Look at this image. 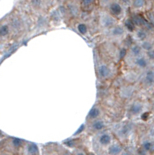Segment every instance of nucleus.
Segmentation results:
<instances>
[{
  "label": "nucleus",
  "mask_w": 154,
  "mask_h": 155,
  "mask_svg": "<svg viewBox=\"0 0 154 155\" xmlns=\"http://www.w3.org/2000/svg\"><path fill=\"white\" fill-rule=\"evenodd\" d=\"M109 11H110V13L112 14V15L119 16L122 13V7H121L120 4L117 3V2H113V3H111L110 6H109Z\"/></svg>",
  "instance_id": "nucleus-1"
},
{
  "label": "nucleus",
  "mask_w": 154,
  "mask_h": 155,
  "mask_svg": "<svg viewBox=\"0 0 154 155\" xmlns=\"http://www.w3.org/2000/svg\"><path fill=\"white\" fill-rule=\"evenodd\" d=\"M110 73H111V70L107 65L102 64L98 67V75L101 78H107V77H109Z\"/></svg>",
  "instance_id": "nucleus-2"
},
{
  "label": "nucleus",
  "mask_w": 154,
  "mask_h": 155,
  "mask_svg": "<svg viewBox=\"0 0 154 155\" xmlns=\"http://www.w3.org/2000/svg\"><path fill=\"white\" fill-rule=\"evenodd\" d=\"M122 152V147L120 144H113L110 145L108 148V154L109 155H119Z\"/></svg>",
  "instance_id": "nucleus-3"
},
{
  "label": "nucleus",
  "mask_w": 154,
  "mask_h": 155,
  "mask_svg": "<svg viewBox=\"0 0 154 155\" xmlns=\"http://www.w3.org/2000/svg\"><path fill=\"white\" fill-rule=\"evenodd\" d=\"M129 111H130V113L132 114V115H137V114H139L141 111H142V104L139 102L133 103L132 105L130 106Z\"/></svg>",
  "instance_id": "nucleus-4"
},
{
  "label": "nucleus",
  "mask_w": 154,
  "mask_h": 155,
  "mask_svg": "<svg viewBox=\"0 0 154 155\" xmlns=\"http://www.w3.org/2000/svg\"><path fill=\"white\" fill-rule=\"evenodd\" d=\"M111 140H112V138H111V136L109 135V134L103 133L102 135H100V137H99V143L103 146H107L111 143Z\"/></svg>",
  "instance_id": "nucleus-5"
},
{
  "label": "nucleus",
  "mask_w": 154,
  "mask_h": 155,
  "mask_svg": "<svg viewBox=\"0 0 154 155\" xmlns=\"http://www.w3.org/2000/svg\"><path fill=\"white\" fill-rule=\"evenodd\" d=\"M133 22L135 23V25H139V26H142V25H147L149 27V24L147 23V21L144 19L143 16L140 15H135L134 17L132 18Z\"/></svg>",
  "instance_id": "nucleus-6"
},
{
  "label": "nucleus",
  "mask_w": 154,
  "mask_h": 155,
  "mask_svg": "<svg viewBox=\"0 0 154 155\" xmlns=\"http://www.w3.org/2000/svg\"><path fill=\"white\" fill-rule=\"evenodd\" d=\"M100 115V109L97 106H93L88 112V118L89 119H95Z\"/></svg>",
  "instance_id": "nucleus-7"
},
{
  "label": "nucleus",
  "mask_w": 154,
  "mask_h": 155,
  "mask_svg": "<svg viewBox=\"0 0 154 155\" xmlns=\"http://www.w3.org/2000/svg\"><path fill=\"white\" fill-rule=\"evenodd\" d=\"M27 152L30 155H39V149H38L37 145L34 143H30L27 147Z\"/></svg>",
  "instance_id": "nucleus-8"
},
{
  "label": "nucleus",
  "mask_w": 154,
  "mask_h": 155,
  "mask_svg": "<svg viewBox=\"0 0 154 155\" xmlns=\"http://www.w3.org/2000/svg\"><path fill=\"white\" fill-rule=\"evenodd\" d=\"M104 127H105V123L102 120H96V121H94L92 124V128L95 131H100V130H102Z\"/></svg>",
  "instance_id": "nucleus-9"
},
{
  "label": "nucleus",
  "mask_w": 154,
  "mask_h": 155,
  "mask_svg": "<svg viewBox=\"0 0 154 155\" xmlns=\"http://www.w3.org/2000/svg\"><path fill=\"white\" fill-rule=\"evenodd\" d=\"M10 33V27L8 24L0 26V37H6Z\"/></svg>",
  "instance_id": "nucleus-10"
},
{
  "label": "nucleus",
  "mask_w": 154,
  "mask_h": 155,
  "mask_svg": "<svg viewBox=\"0 0 154 155\" xmlns=\"http://www.w3.org/2000/svg\"><path fill=\"white\" fill-rule=\"evenodd\" d=\"M94 0H81V6L84 10H90L93 6Z\"/></svg>",
  "instance_id": "nucleus-11"
},
{
  "label": "nucleus",
  "mask_w": 154,
  "mask_h": 155,
  "mask_svg": "<svg viewBox=\"0 0 154 155\" xmlns=\"http://www.w3.org/2000/svg\"><path fill=\"white\" fill-rule=\"evenodd\" d=\"M135 64L138 67H140V68H145L148 63H147V60L145 58H143V57H138V58L135 59Z\"/></svg>",
  "instance_id": "nucleus-12"
},
{
  "label": "nucleus",
  "mask_w": 154,
  "mask_h": 155,
  "mask_svg": "<svg viewBox=\"0 0 154 155\" xmlns=\"http://www.w3.org/2000/svg\"><path fill=\"white\" fill-rule=\"evenodd\" d=\"M154 82V74L153 71H148L145 75V83L147 85H151Z\"/></svg>",
  "instance_id": "nucleus-13"
},
{
  "label": "nucleus",
  "mask_w": 154,
  "mask_h": 155,
  "mask_svg": "<svg viewBox=\"0 0 154 155\" xmlns=\"http://www.w3.org/2000/svg\"><path fill=\"white\" fill-rule=\"evenodd\" d=\"M125 27L129 32H133L135 30V23L132 19H127L125 21Z\"/></svg>",
  "instance_id": "nucleus-14"
},
{
  "label": "nucleus",
  "mask_w": 154,
  "mask_h": 155,
  "mask_svg": "<svg viewBox=\"0 0 154 155\" xmlns=\"http://www.w3.org/2000/svg\"><path fill=\"white\" fill-rule=\"evenodd\" d=\"M77 30H78L79 33L81 34H86L87 31H88V28H87V25L85 23H79L78 25H77Z\"/></svg>",
  "instance_id": "nucleus-15"
},
{
  "label": "nucleus",
  "mask_w": 154,
  "mask_h": 155,
  "mask_svg": "<svg viewBox=\"0 0 154 155\" xmlns=\"http://www.w3.org/2000/svg\"><path fill=\"white\" fill-rule=\"evenodd\" d=\"M124 33V29H123L121 26H116L112 29V34L114 36H119V35H122Z\"/></svg>",
  "instance_id": "nucleus-16"
},
{
  "label": "nucleus",
  "mask_w": 154,
  "mask_h": 155,
  "mask_svg": "<svg viewBox=\"0 0 154 155\" xmlns=\"http://www.w3.org/2000/svg\"><path fill=\"white\" fill-rule=\"evenodd\" d=\"M141 46L137 45V44H134V45L131 47V53H132L133 55H135V56H137V55H139L141 53Z\"/></svg>",
  "instance_id": "nucleus-17"
},
{
  "label": "nucleus",
  "mask_w": 154,
  "mask_h": 155,
  "mask_svg": "<svg viewBox=\"0 0 154 155\" xmlns=\"http://www.w3.org/2000/svg\"><path fill=\"white\" fill-rule=\"evenodd\" d=\"M136 36H137V38H138V39L144 40V39H146V37H147V33H146V31H145V30L139 29L138 31H137V33H136Z\"/></svg>",
  "instance_id": "nucleus-18"
},
{
  "label": "nucleus",
  "mask_w": 154,
  "mask_h": 155,
  "mask_svg": "<svg viewBox=\"0 0 154 155\" xmlns=\"http://www.w3.org/2000/svg\"><path fill=\"white\" fill-rule=\"evenodd\" d=\"M22 144H23V140L20 139V138H13V139H12V145H13L14 147L19 148L22 146Z\"/></svg>",
  "instance_id": "nucleus-19"
},
{
  "label": "nucleus",
  "mask_w": 154,
  "mask_h": 155,
  "mask_svg": "<svg viewBox=\"0 0 154 155\" xmlns=\"http://www.w3.org/2000/svg\"><path fill=\"white\" fill-rule=\"evenodd\" d=\"M141 48L144 50H147V51H149V50L152 49V43L149 41H143L142 44H141Z\"/></svg>",
  "instance_id": "nucleus-20"
},
{
  "label": "nucleus",
  "mask_w": 154,
  "mask_h": 155,
  "mask_svg": "<svg viewBox=\"0 0 154 155\" xmlns=\"http://www.w3.org/2000/svg\"><path fill=\"white\" fill-rule=\"evenodd\" d=\"M145 3H146L145 0H134L133 1V6L135 8H141L145 5Z\"/></svg>",
  "instance_id": "nucleus-21"
},
{
  "label": "nucleus",
  "mask_w": 154,
  "mask_h": 155,
  "mask_svg": "<svg viewBox=\"0 0 154 155\" xmlns=\"http://www.w3.org/2000/svg\"><path fill=\"white\" fill-rule=\"evenodd\" d=\"M130 130H131L130 124H125V125H123L122 129H121V134H123V135H127V134L130 132Z\"/></svg>",
  "instance_id": "nucleus-22"
},
{
  "label": "nucleus",
  "mask_w": 154,
  "mask_h": 155,
  "mask_svg": "<svg viewBox=\"0 0 154 155\" xmlns=\"http://www.w3.org/2000/svg\"><path fill=\"white\" fill-rule=\"evenodd\" d=\"M151 145H152V142L150 141H146L142 144V148L145 150V151H150L151 149Z\"/></svg>",
  "instance_id": "nucleus-23"
},
{
  "label": "nucleus",
  "mask_w": 154,
  "mask_h": 155,
  "mask_svg": "<svg viewBox=\"0 0 154 155\" xmlns=\"http://www.w3.org/2000/svg\"><path fill=\"white\" fill-rule=\"evenodd\" d=\"M126 52L127 50L125 49V48H122V49L119 51V59H123L125 57V55H126Z\"/></svg>",
  "instance_id": "nucleus-24"
},
{
  "label": "nucleus",
  "mask_w": 154,
  "mask_h": 155,
  "mask_svg": "<svg viewBox=\"0 0 154 155\" xmlns=\"http://www.w3.org/2000/svg\"><path fill=\"white\" fill-rule=\"evenodd\" d=\"M84 129H85V125H84V124H82V125H81L80 127H79L78 129H77V131L75 132V135H77V134H80L81 132H82Z\"/></svg>",
  "instance_id": "nucleus-25"
},
{
  "label": "nucleus",
  "mask_w": 154,
  "mask_h": 155,
  "mask_svg": "<svg viewBox=\"0 0 154 155\" xmlns=\"http://www.w3.org/2000/svg\"><path fill=\"white\" fill-rule=\"evenodd\" d=\"M148 115H149L148 112H145V113H143L142 115H141V118H142L143 120H146L147 118H148Z\"/></svg>",
  "instance_id": "nucleus-26"
},
{
  "label": "nucleus",
  "mask_w": 154,
  "mask_h": 155,
  "mask_svg": "<svg viewBox=\"0 0 154 155\" xmlns=\"http://www.w3.org/2000/svg\"><path fill=\"white\" fill-rule=\"evenodd\" d=\"M64 143L66 144V145H68L69 147H71L72 145H73V140H69V141H65Z\"/></svg>",
  "instance_id": "nucleus-27"
},
{
  "label": "nucleus",
  "mask_w": 154,
  "mask_h": 155,
  "mask_svg": "<svg viewBox=\"0 0 154 155\" xmlns=\"http://www.w3.org/2000/svg\"><path fill=\"white\" fill-rule=\"evenodd\" d=\"M148 55H149V57H151V58H154V51H150V50H149Z\"/></svg>",
  "instance_id": "nucleus-28"
},
{
  "label": "nucleus",
  "mask_w": 154,
  "mask_h": 155,
  "mask_svg": "<svg viewBox=\"0 0 154 155\" xmlns=\"http://www.w3.org/2000/svg\"><path fill=\"white\" fill-rule=\"evenodd\" d=\"M150 152H154V142H152V145H151V149Z\"/></svg>",
  "instance_id": "nucleus-29"
},
{
  "label": "nucleus",
  "mask_w": 154,
  "mask_h": 155,
  "mask_svg": "<svg viewBox=\"0 0 154 155\" xmlns=\"http://www.w3.org/2000/svg\"><path fill=\"white\" fill-rule=\"evenodd\" d=\"M121 155H131V154H130V153H128V152H123V153L121 154Z\"/></svg>",
  "instance_id": "nucleus-30"
},
{
  "label": "nucleus",
  "mask_w": 154,
  "mask_h": 155,
  "mask_svg": "<svg viewBox=\"0 0 154 155\" xmlns=\"http://www.w3.org/2000/svg\"><path fill=\"white\" fill-rule=\"evenodd\" d=\"M76 155H84V153H82V152H80V153H77Z\"/></svg>",
  "instance_id": "nucleus-31"
},
{
  "label": "nucleus",
  "mask_w": 154,
  "mask_h": 155,
  "mask_svg": "<svg viewBox=\"0 0 154 155\" xmlns=\"http://www.w3.org/2000/svg\"><path fill=\"white\" fill-rule=\"evenodd\" d=\"M102 1H104V2H107V1H108V0H102Z\"/></svg>",
  "instance_id": "nucleus-32"
},
{
  "label": "nucleus",
  "mask_w": 154,
  "mask_h": 155,
  "mask_svg": "<svg viewBox=\"0 0 154 155\" xmlns=\"http://www.w3.org/2000/svg\"><path fill=\"white\" fill-rule=\"evenodd\" d=\"M89 155H94V154H93V153H90V154H89Z\"/></svg>",
  "instance_id": "nucleus-33"
},
{
  "label": "nucleus",
  "mask_w": 154,
  "mask_h": 155,
  "mask_svg": "<svg viewBox=\"0 0 154 155\" xmlns=\"http://www.w3.org/2000/svg\"><path fill=\"white\" fill-rule=\"evenodd\" d=\"M153 109H154V103H153Z\"/></svg>",
  "instance_id": "nucleus-34"
},
{
  "label": "nucleus",
  "mask_w": 154,
  "mask_h": 155,
  "mask_svg": "<svg viewBox=\"0 0 154 155\" xmlns=\"http://www.w3.org/2000/svg\"><path fill=\"white\" fill-rule=\"evenodd\" d=\"M153 74H154V69H153Z\"/></svg>",
  "instance_id": "nucleus-35"
}]
</instances>
